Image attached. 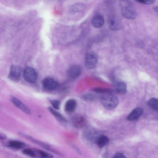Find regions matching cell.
<instances>
[{"label": "cell", "mask_w": 158, "mask_h": 158, "mask_svg": "<svg viewBox=\"0 0 158 158\" xmlns=\"http://www.w3.org/2000/svg\"><path fill=\"white\" fill-rule=\"evenodd\" d=\"M121 13L123 16L128 19H133L137 16V13L133 3L129 1H122L120 3Z\"/></svg>", "instance_id": "obj_1"}, {"label": "cell", "mask_w": 158, "mask_h": 158, "mask_svg": "<svg viewBox=\"0 0 158 158\" xmlns=\"http://www.w3.org/2000/svg\"><path fill=\"white\" fill-rule=\"evenodd\" d=\"M100 102L104 108L111 110L117 106L119 100L118 98L113 94H105L101 97Z\"/></svg>", "instance_id": "obj_2"}, {"label": "cell", "mask_w": 158, "mask_h": 158, "mask_svg": "<svg viewBox=\"0 0 158 158\" xmlns=\"http://www.w3.org/2000/svg\"><path fill=\"white\" fill-rule=\"evenodd\" d=\"M19 134L22 137H23L30 141L36 144L47 150H48L57 154H59L58 152L53 149L50 145L44 143L40 140H38V139L34 138L24 133L20 132L19 133Z\"/></svg>", "instance_id": "obj_3"}, {"label": "cell", "mask_w": 158, "mask_h": 158, "mask_svg": "<svg viewBox=\"0 0 158 158\" xmlns=\"http://www.w3.org/2000/svg\"><path fill=\"white\" fill-rule=\"evenodd\" d=\"M98 57L97 54L94 52H90L86 55L85 59V65L87 69H92L97 66Z\"/></svg>", "instance_id": "obj_4"}, {"label": "cell", "mask_w": 158, "mask_h": 158, "mask_svg": "<svg viewBox=\"0 0 158 158\" xmlns=\"http://www.w3.org/2000/svg\"><path fill=\"white\" fill-rule=\"evenodd\" d=\"M23 76L25 80L30 83L35 82L37 78V74L35 70L29 67H27L24 69Z\"/></svg>", "instance_id": "obj_5"}, {"label": "cell", "mask_w": 158, "mask_h": 158, "mask_svg": "<svg viewBox=\"0 0 158 158\" xmlns=\"http://www.w3.org/2000/svg\"><path fill=\"white\" fill-rule=\"evenodd\" d=\"M108 22V26L111 30L116 31L120 29L121 27V22L116 16H113L110 17Z\"/></svg>", "instance_id": "obj_6"}, {"label": "cell", "mask_w": 158, "mask_h": 158, "mask_svg": "<svg viewBox=\"0 0 158 158\" xmlns=\"http://www.w3.org/2000/svg\"><path fill=\"white\" fill-rule=\"evenodd\" d=\"M43 85L44 88L46 89L53 90L57 87L58 83L54 79L50 77H47L43 80Z\"/></svg>", "instance_id": "obj_7"}, {"label": "cell", "mask_w": 158, "mask_h": 158, "mask_svg": "<svg viewBox=\"0 0 158 158\" xmlns=\"http://www.w3.org/2000/svg\"><path fill=\"white\" fill-rule=\"evenodd\" d=\"M72 121L74 126L79 128L84 127L87 123L85 118L83 116L79 115L75 116L73 118Z\"/></svg>", "instance_id": "obj_8"}, {"label": "cell", "mask_w": 158, "mask_h": 158, "mask_svg": "<svg viewBox=\"0 0 158 158\" xmlns=\"http://www.w3.org/2000/svg\"><path fill=\"white\" fill-rule=\"evenodd\" d=\"M81 67L77 65L71 67L68 72V76L71 78L75 79L78 77L81 74Z\"/></svg>", "instance_id": "obj_9"}, {"label": "cell", "mask_w": 158, "mask_h": 158, "mask_svg": "<svg viewBox=\"0 0 158 158\" xmlns=\"http://www.w3.org/2000/svg\"><path fill=\"white\" fill-rule=\"evenodd\" d=\"M11 101L13 104L17 107L27 114H30L31 111L29 108L19 100L15 97H12Z\"/></svg>", "instance_id": "obj_10"}, {"label": "cell", "mask_w": 158, "mask_h": 158, "mask_svg": "<svg viewBox=\"0 0 158 158\" xmlns=\"http://www.w3.org/2000/svg\"><path fill=\"white\" fill-rule=\"evenodd\" d=\"M114 84L116 92L120 93H123L126 91V85L123 81L118 79H114Z\"/></svg>", "instance_id": "obj_11"}, {"label": "cell", "mask_w": 158, "mask_h": 158, "mask_svg": "<svg viewBox=\"0 0 158 158\" xmlns=\"http://www.w3.org/2000/svg\"><path fill=\"white\" fill-rule=\"evenodd\" d=\"M143 112V109L138 107L134 109L127 116V118L128 120L132 121L139 118Z\"/></svg>", "instance_id": "obj_12"}, {"label": "cell", "mask_w": 158, "mask_h": 158, "mask_svg": "<svg viewBox=\"0 0 158 158\" xmlns=\"http://www.w3.org/2000/svg\"><path fill=\"white\" fill-rule=\"evenodd\" d=\"M92 25L95 28H99L102 27L104 23L103 16L101 15H97L94 16L92 19Z\"/></svg>", "instance_id": "obj_13"}, {"label": "cell", "mask_w": 158, "mask_h": 158, "mask_svg": "<svg viewBox=\"0 0 158 158\" xmlns=\"http://www.w3.org/2000/svg\"><path fill=\"white\" fill-rule=\"evenodd\" d=\"M21 72V69L19 66L13 65L10 70V77L13 79L17 80L19 78Z\"/></svg>", "instance_id": "obj_14"}, {"label": "cell", "mask_w": 158, "mask_h": 158, "mask_svg": "<svg viewBox=\"0 0 158 158\" xmlns=\"http://www.w3.org/2000/svg\"><path fill=\"white\" fill-rule=\"evenodd\" d=\"M77 103L75 100L73 99H69L66 103L65 110L67 112H73L75 109Z\"/></svg>", "instance_id": "obj_15"}, {"label": "cell", "mask_w": 158, "mask_h": 158, "mask_svg": "<svg viewBox=\"0 0 158 158\" xmlns=\"http://www.w3.org/2000/svg\"><path fill=\"white\" fill-rule=\"evenodd\" d=\"M109 139L106 135H99L96 139V143L98 147L102 148L106 146L108 143Z\"/></svg>", "instance_id": "obj_16"}, {"label": "cell", "mask_w": 158, "mask_h": 158, "mask_svg": "<svg viewBox=\"0 0 158 158\" xmlns=\"http://www.w3.org/2000/svg\"><path fill=\"white\" fill-rule=\"evenodd\" d=\"M48 109L60 122L62 123H65L66 122L67 120L66 119L60 114L50 107Z\"/></svg>", "instance_id": "obj_17"}, {"label": "cell", "mask_w": 158, "mask_h": 158, "mask_svg": "<svg viewBox=\"0 0 158 158\" xmlns=\"http://www.w3.org/2000/svg\"><path fill=\"white\" fill-rule=\"evenodd\" d=\"M8 146L13 148L19 149L24 148L25 145L24 143L20 141L12 140L9 142Z\"/></svg>", "instance_id": "obj_18"}, {"label": "cell", "mask_w": 158, "mask_h": 158, "mask_svg": "<svg viewBox=\"0 0 158 158\" xmlns=\"http://www.w3.org/2000/svg\"><path fill=\"white\" fill-rule=\"evenodd\" d=\"M148 105L152 109L158 110V99L152 98L148 101Z\"/></svg>", "instance_id": "obj_19"}, {"label": "cell", "mask_w": 158, "mask_h": 158, "mask_svg": "<svg viewBox=\"0 0 158 158\" xmlns=\"http://www.w3.org/2000/svg\"><path fill=\"white\" fill-rule=\"evenodd\" d=\"M84 5L81 3H79L73 5L70 8V10L73 13L80 12L84 8Z\"/></svg>", "instance_id": "obj_20"}, {"label": "cell", "mask_w": 158, "mask_h": 158, "mask_svg": "<svg viewBox=\"0 0 158 158\" xmlns=\"http://www.w3.org/2000/svg\"><path fill=\"white\" fill-rule=\"evenodd\" d=\"M93 91L99 93H104L105 94H113L114 91L113 90L106 88H95L93 89Z\"/></svg>", "instance_id": "obj_21"}, {"label": "cell", "mask_w": 158, "mask_h": 158, "mask_svg": "<svg viewBox=\"0 0 158 158\" xmlns=\"http://www.w3.org/2000/svg\"><path fill=\"white\" fill-rule=\"evenodd\" d=\"M38 152L40 158H53L52 155L44 151L39 150Z\"/></svg>", "instance_id": "obj_22"}, {"label": "cell", "mask_w": 158, "mask_h": 158, "mask_svg": "<svg viewBox=\"0 0 158 158\" xmlns=\"http://www.w3.org/2000/svg\"><path fill=\"white\" fill-rule=\"evenodd\" d=\"M23 152L24 154L31 157H35V154L34 152L29 149H25L23 151Z\"/></svg>", "instance_id": "obj_23"}, {"label": "cell", "mask_w": 158, "mask_h": 158, "mask_svg": "<svg viewBox=\"0 0 158 158\" xmlns=\"http://www.w3.org/2000/svg\"><path fill=\"white\" fill-rule=\"evenodd\" d=\"M50 103L52 106L56 109H58L60 106V102L57 100H52L50 101Z\"/></svg>", "instance_id": "obj_24"}, {"label": "cell", "mask_w": 158, "mask_h": 158, "mask_svg": "<svg viewBox=\"0 0 158 158\" xmlns=\"http://www.w3.org/2000/svg\"><path fill=\"white\" fill-rule=\"evenodd\" d=\"M139 3L146 4H151L154 3L155 1L153 0H140L137 1Z\"/></svg>", "instance_id": "obj_25"}, {"label": "cell", "mask_w": 158, "mask_h": 158, "mask_svg": "<svg viewBox=\"0 0 158 158\" xmlns=\"http://www.w3.org/2000/svg\"><path fill=\"white\" fill-rule=\"evenodd\" d=\"M113 158H126L125 156L121 153H117L115 154Z\"/></svg>", "instance_id": "obj_26"}, {"label": "cell", "mask_w": 158, "mask_h": 158, "mask_svg": "<svg viewBox=\"0 0 158 158\" xmlns=\"http://www.w3.org/2000/svg\"><path fill=\"white\" fill-rule=\"evenodd\" d=\"M0 138L1 139H6V136L3 134H0Z\"/></svg>", "instance_id": "obj_27"}, {"label": "cell", "mask_w": 158, "mask_h": 158, "mask_svg": "<svg viewBox=\"0 0 158 158\" xmlns=\"http://www.w3.org/2000/svg\"><path fill=\"white\" fill-rule=\"evenodd\" d=\"M153 9L155 12H158V6L154 7Z\"/></svg>", "instance_id": "obj_28"}]
</instances>
